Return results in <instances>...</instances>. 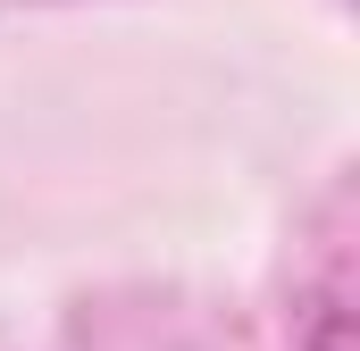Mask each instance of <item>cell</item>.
I'll return each mask as SVG.
<instances>
[{
    "instance_id": "obj_1",
    "label": "cell",
    "mask_w": 360,
    "mask_h": 351,
    "mask_svg": "<svg viewBox=\"0 0 360 351\" xmlns=\"http://www.w3.org/2000/svg\"><path fill=\"white\" fill-rule=\"evenodd\" d=\"M302 351H352V318H344V310H327V318L310 326V343H302Z\"/></svg>"
}]
</instances>
